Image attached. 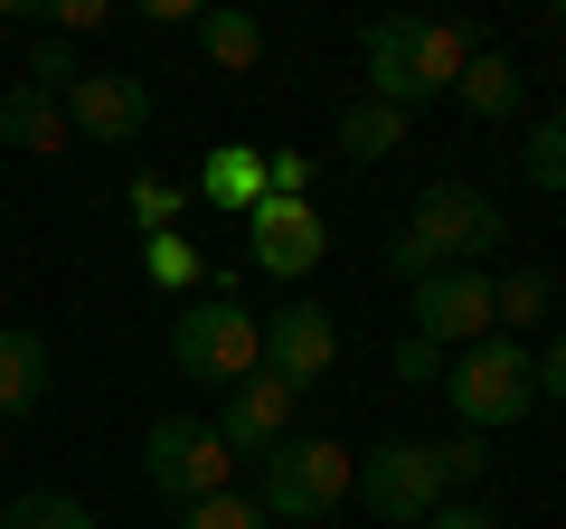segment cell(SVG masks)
Listing matches in <instances>:
<instances>
[{
	"instance_id": "1",
	"label": "cell",
	"mask_w": 566,
	"mask_h": 529,
	"mask_svg": "<svg viewBox=\"0 0 566 529\" xmlns=\"http://www.w3.org/2000/svg\"><path fill=\"white\" fill-rule=\"evenodd\" d=\"M501 237H510V218H501L491 189L434 180V189L416 199V218L387 237V274H397V284H424V274H444V264H482Z\"/></svg>"
},
{
	"instance_id": "2",
	"label": "cell",
	"mask_w": 566,
	"mask_h": 529,
	"mask_svg": "<svg viewBox=\"0 0 566 529\" xmlns=\"http://www.w3.org/2000/svg\"><path fill=\"white\" fill-rule=\"evenodd\" d=\"M359 58H368V95L416 114V104L453 95L472 66V29L463 20H368L359 29Z\"/></svg>"
},
{
	"instance_id": "3",
	"label": "cell",
	"mask_w": 566,
	"mask_h": 529,
	"mask_svg": "<svg viewBox=\"0 0 566 529\" xmlns=\"http://www.w3.org/2000/svg\"><path fill=\"white\" fill-rule=\"evenodd\" d=\"M444 397H453V426H463V435L520 426V416L538 407V350L510 341V331H491V341L453 350V360H444Z\"/></svg>"
},
{
	"instance_id": "4",
	"label": "cell",
	"mask_w": 566,
	"mask_h": 529,
	"mask_svg": "<svg viewBox=\"0 0 566 529\" xmlns=\"http://www.w3.org/2000/svg\"><path fill=\"white\" fill-rule=\"evenodd\" d=\"M349 464H359V454L349 445H331V435H283L274 454H264V520H331V510L349 501Z\"/></svg>"
},
{
	"instance_id": "5",
	"label": "cell",
	"mask_w": 566,
	"mask_h": 529,
	"mask_svg": "<svg viewBox=\"0 0 566 529\" xmlns=\"http://www.w3.org/2000/svg\"><path fill=\"white\" fill-rule=\"evenodd\" d=\"M142 473H151V491H161L170 510L237 491V454L218 445V426H208V416H161V426L142 435Z\"/></svg>"
},
{
	"instance_id": "6",
	"label": "cell",
	"mask_w": 566,
	"mask_h": 529,
	"mask_svg": "<svg viewBox=\"0 0 566 529\" xmlns=\"http://www.w3.org/2000/svg\"><path fill=\"white\" fill-rule=\"evenodd\" d=\"M170 360L189 369V378H208V387H245L264 369V322L245 303H189L180 322H170Z\"/></svg>"
},
{
	"instance_id": "7",
	"label": "cell",
	"mask_w": 566,
	"mask_h": 529,
	"mask_svg": "<svg viewBox=\"0 0 566 529\" xmlns=\"http://www.w3.org/2000/svg\"><path fill=\"white\" fill-rule=\"evenodd\" d=\"M349 491H359L368 520H387V529H424L434 510H444V483H434L424 435H387V445H368L359 464H349Z\"/></svg>"
},
{
	"instance_id": "8",
	"label": "cell",
	"mask_w": 566,
	"mask_h": 529,
	"mask_svg": "<svg viewBox=\"0 0 566 529\" xmlns=\"http://www.w3.org/2000/svg\"><path fill=\"white\" fill-rule=\"evenodd\" d=\"M57 104H66V133H76V143H95V152H123V143H142V133H151V85L123 76V66H85Z\"/></svg>"
},
{
	"instance_id": "9",
	"label": "cell",
	"mask_w": 566,
	"mask_h": 529,
	"mask_svg": "<svg viewBox=\"0 0 566 529\" xmlns=\"http://www.w3.org/2000/svg\"><path fill=\"white\" fill-rule=\"evenodd\" d=\"M406 293H416V341H434V350L491 341V274L482 264H444V274H424Z\"/></svg>"
},
{
	"instance_id": "10",
	"label": "cell",
	"mask_w": 566,
	"mask_h": 529,
	"mask_svg": "<svg viewBox=\"0 0 566 529\" xmlns=\"http://www.w3.org/2000/svg\"><path fill=\"white\" fill-rule=\"evenodd\" d=\"M245 246H255V264L274 274V284H303L312 264L331 256L322 199H264V208H245Z\"/></svg>"
},
{
	"instance_id": "11",
	"label": "cell",
	"mask_w": 566,
	"mask_h": 529,
	"mask_svg": "<svg viewBox=\"0 0 566 529\" xmlns=\"http://www.w3.org/2000/svg\"><path fill=\"white\" fill-rule=\"evenodd\" d=\"M331 360H340V322H331L322 303H283L274 322H264V378H283L293 397H303L312 378H331Z\"/></svg>"
},
{
	"instance_id": "12",
	"label": "cell",
	"mask_w": 566,
	"mask_h": 529,
	"mask_svg": "<svg viewBox=\"0 0 566 529\" xmlns=\"http://www.w3.org/2000/svg\"><path fill=\"white\" fill-rule=\"evenodd\" d=\"M293 407H303V397H293V387H283V378H264V369H255V378H245V387H227L218 445H227V454H255V464H264V454H274L283 435H293Z\"/></svg>"
},
{
	"instance_id": "13",
	"label": "cell",
	"mask_w": 566,
	"mask_h": 529,
	"mask_svg": "<svg viewBox=\"0 0 566 529\" xmlns=\"http://www.w3.org/2000/svg\"><path fill=\"white\" fill-rule=\"evenodd\" d=\"M66 143H76V133H66V104L57 95H39V85H10V95H0V152L57 162Z\"/></svg>"
},
{
	"instance_id": "14",
	"label": "cell",
	"mask_w": 566,
	"mask_h": 529,
	"mask_svg": "<svg viewBox=\"0 0 566 529\" xmlns=\"http://www.w3.org/2000/svg\"><path fill=\"white\" fill-rule=\"evenodd\" d=\"M39 407H48V341L29 322H0V416L20 426Z\"/></svg>"
},
{
	"instance_id": "15",
	"label": "cell",
	"mask_w": 566,
	"mask_h": 529,
	"mask_svg": "<svg viewBox=\"0 0 566 529\" xmlns=\"http://www.w3.org/2000/svg\"><path fill=\"white\" fill-rule=\"evenodd\" d=\"M520 95H528V76L501 58V48H472V66H463V85H453V104H463L472 123H510L520 114Z\"/></svg>"
},
{
	"instance_id": "16",
	"label": "cell",
	"mask_w": 566,
	"mask_h": 529,
	"mask_svg": "<svg viewBox=\"0 0 566 529\" xmlns=\"http://www.w3.org/2000/svg\"><path fill=\"white\" fill-rule=\"evenodd\" d=\"M199 199L208 208H264V152H245V143H218L208 152V170H199Z\"/></svg>"
},
{
	"instance_id": "17",
	"label": "cell",
	"mask_w": 566,
	"mask_h": 529,
	"mask_svg": "<svg viewBox=\"0 0 566 529\" xmlns=\"http://www.w3.org/2000/svg\"><path fill=\"white\" fill-rule=\"evenodd\" d=\"M199 48H208V66L245 76V66L264 58V20L255 10H199Z\"/></svg>"
},
{
	"instance_id": "18",
	"label": "cell",
	"mask_w": 566,
	"mask_h": 529,
	"mask_svg": "<svg viewBox=\"0 0 566 529\" xmlns=\"http://www.w3.org/2000/svg\"><path fill=\"white\" fill-rule=\"evenodd\" d=\"M340 152H349V162H387V152H406V114L378 104V95H359L340 114Z\"/></svg>"
},
{
	"instance_id": "19",
	"label": "cell",
	"mask_w": 566,
	"mask_h": 529,
	"mask_svg": "<svg viewBox=\"0 0 566 529\" xmlns=\"http://www.w3.org/2000/svg\"><path fill=\"white\" fill-rule=\"evenodd\" d=\"M547 303H557V274H538V264H520V274H491V322L510 331H538Z\"/></svg>"
},
{
	"instance_id": "20",
	"label": "cell",
	"mask_w": 566,
	"mask_h": 529,
	"mask_svg": "<svg viewBox=\"0 0 566 529\" xmlns=\"http://www.w3.org/2000/svg\"><path fill=\"white\" fill-rule=\"evenodd\" d=\"M424 454H434V483H444V501H463V491L491 473V435H463V426H453V435H434Z\"/></svg>"
},
{
	"instance_id": "21",
	"label": "cell",
	"mask_w": 566,
	"mask_h": 529,
	"mask_svg": "<svg viewBox=\"0 0 566 529\" xmlns=\"http://www.w3.org/2000/svg\"><path fill=\"white\" fill-rule=\"evenodd\" d=\"M520 170H528V189H566V104L528 123V143H520Z\"/></svg>"
},
{
	"instance_id": "22",
	"label": "cell",
	"mask_w": 566,
	"mask_h": 529,
	"mask_svg": "<svg viewBox=\"0 0 566 529\" xmlns=\"http://www.w3.org/2000/svg\"><path fill=\"white\" fill-rule=\"evenodd\" d=\"M0 529H95V510L76 491H20V501L0 510Z\"/></svg>"
},
{
	"instance_id": "23",
	"label": "cell",
	"mask_w": 566,
	"mask_h": 529,
	"mask_svg": "<svg viewBox=\"0 0 566 529\" xmlns=\"http://www.w3.org/2000/svg\"><path fill=\"white\" fill-rule=\"evenodd\" d=\"M142 274H151L161 293H189V284L208 274V264H199V246H189L180 227H170V237H142Z\"/></svg>"
},
{
	"instance_id": "24",
	"label": "cell",
	"mask_w": 566,
	"mask_h": 529,
	"mask_svg": "<svg viewBox=\"0 0 566 529\" xmlns=\"http://www.w3.org/2000/svg\"><path fill=\"white\" fill-rule=\"evenodd\" d=\"M123 208H133V227H142V237H170L189 199H180V180H161V170H142V180L123 189Z\"/></svg>"
},
{
	"instance_id": "25",
	"label": "cell",
	"mask_w": 566,
	"mask_h": 529,
	"mask_svg": "<svg viewBox=\"0 0 566 529\" xmlns=\"http://www.w3.org/2000/svg\"><path fill=\"white\" fill-rule=\"evenodd\" d=\"M10 20H48V39H85V29H104L114 10L104 0H0Z\"/></svg>"
},
{
	"instance_id": "26",
	"label": "cell",
	"mask_w": 566,
	"mask_h": 529,
	"mask_svg": "<svg viewBox=\"0 0 566 529\" xmlns=\"http://www.w3.org/2000/svg\"><path fill=\"white\" fill-rule=\"evenodd\" d=\"M76 76H85V48L76 39H39V48H29V85H39V95H66Z\"/></svg>"
},
{
	"instance_id": "27",
	"label": "cell",
	"mask_w": 566,
	"mask_h": 529,
	"mask_svg": "<svg viewBox=\"0 0 566 529\" xmlns=\"http://www.w3.org/2000/svg\"><path fill=\"white\" fill-rule=\"evenodd\" d=\"M180 529H274V520H264V501H245V491H218V501H189Z\"/></svg>"
},
{
	"instance_id": "28",
	"label": "cell",
	"mask_w": 566,
	"mask_h": 529,
	"mask_svg": "<svg viewBox=\"0 0 566 529\" xmlns=\"http://www.w3.org/2000/svg\"><path fill=\"white\" fill-rule=\"evenodd\" d=\"M444 360H453V350L416 341V331H406V341H397V378H406V387H444Z\"/></svg>"
},
{
	"instance_id": "29",
	"label": "cell",
	"mask_w": 566,
	"mask_h": 529,
	"mask_svg": "<svg viewBox=\"0 0 566 529\" xmlns=\"http://www.w3.org/2000/svg\"><path fill=\"white\" fill-rule=\"evenodd\" d=\"M264 199H312V162L303 152H264Z\"/></svg>"
},
{
	"instance_id": "30",
	"label": "cell",
	"mask_w": 566,
	"mask_h": 529,
	"mask_svg": "<svg viewBox=\"0 0 566 529\" xmlns=\"http://www.w3.org/2000/svg\"><path fill=\"white\" fill-rule=\"evenodd\" d=\"M538 397H557V407H566V331L538 350Z\"/></svg>"
},
{
	"instance_id": "31",
	"label": "cell",
	"mask_w": 566,
	"mask_h": 529,
	"mask_svg": "<svg viewBox=\"0 0 566 529\" xmlns=\"http://www.w3.org/2000/svg\"><path fill=\"white\" fill-rule=\"evenodd\" d=\"M424 529H501V520H491L482 501H444V510H434V520H424Z\"/></svg>"
},
{
	"instance_id": "32",
	"label": "cell",
	"mask_w": 566,
	"mask_h": 529,
	"mask_svg": "<svg viewBox=\"0 0 566 529\" xmlns=\"http://www.w3.org/2000/svg\"><path fill=\"white\" fill-rule=\"evenodd\" d=\"M557 76H566V66H557Z\"/></svg>"
}]
</instances>
